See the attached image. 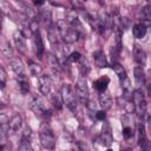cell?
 Instances as JSON below:
<instances>
[{"label": "cell", "mask_w": 151, "mask_h": 151, "mask_svg": "<svg viewBox=\"0 0 151 151\" xmlns=\"http://www.w3.org/2000/svg\"><path fill=\"white\" fill-rule=\"evenodd\" d=\"M57 29L59 32L60 38L66 44H73L79 38V34L76 32V29L64 19H59L57 21Z\"/></svg>", "instance_id": "6da1fadb"}, {"label": "cell", "mask_w": 151, "mask_h": 151, "mask_svg": "<svg viewBox=\"0 0 151 151\" xmlns=\"http://www.w3.org/2000/svg\"><path fill=\"white\" fill-rule=\"evenodd\" d=\"M39 138H40V143L42 147L47 150H53L55 147V136L53 133V130L50 127L47 123H42L40 125Z\"/></svg>", "instance_id": "7a4b0ae2"}, {"label": "cell", "mask_w": 151, "mask_h": 151, "mask_svg": "<svg viewBox=\"0 0 151 151\" xmlns=\"http://www.w3.org/2000/svg\"><path fill=\"white\" fill-rule=\"evenodd\" d=\"M60 94H61L64 104L71 111H74L77 109V93H76V90L70 84H65V85L61 86Z\"/></svg>", "instance_id": "3957f363"}, {"label": "cell", "mask_w": 151, "mask_h": 151, "mask_svg": "<svg viewBox=\"0 0 151 151\" xmlns=\"http://www.w3.org/2000/svg\"><path fill=\"white\" fill-rule=\"evenodd\" d=\"M132 103L134 105V110L137 113V117L139 119H143L146 113V101L144 98V93L140 88H136L132 93Z\"/></svg>", "instance_id": "277c9868"}, {"label": "cell", "mask_w": 151, "mask_h": 151, "mask_svg": "<svg viewBox=\"0 0 151 151\" xmlns=\"http://www.w3.org/2000/svg\"><path fill=\"white\" fill-rule=\"evenodd\" d=\"M76 93H77V98L80 100L81 104H84V105L88 104V87H87L86 78L84 76H80L77 80Z\"/></svg>", "instance_id": "5b68a950"}, {"label": "cell", "mask_w": 151, "mask_h": 151, "mask_svg": "<svg viewBox=\"0 0 151 151\" xmlns=\"http://www.w3.org/2000/svg\"><path fill=\"white\" fill-rule=\"evenodd\" d=\"M29 107L39 117L48 118L51 116V112L46 109V106L44 105V101L39 97H37V96H34V97L31 98V100H29Z\"/></svg>", "instance_id": "8992f818"}, {"label": "cell", "mask_w": 151, "mask_h": 151, "mask_svg": "<svg viewBox=\"0 0 151 151\" xmlns=\"http://www.w3.org/2000/svg\"><path fill=\"white\" fill-rule=\"evenodd\" d=\"M100 140L101 144L105 146H110L113 142V137H112V132H111V126L107 122H104L103 129H101V133H100Z\"/></svg>", "instance_id": "52a82bcc"}, {"label": "cell", "mask_w": 151, "mask_h": 151, "mask_svg": "<svg viewBox=\"0 0 151 151\" xmlns=\"http://www.w3.org/2000/svg\"><path fill=\"white\" fill-rule=\"evenodd\" d=\"M67 22L76 29V32H77L79 35H84V34H85L84 27H83L80 20L78 19L76 12H70V13L67 14Z\"/></svg>", "instance_id": "ba28073f"}, {"label": "cell", "mask_w": 151, "mask_h": 151, "mask_svg": "<svg viewBox=\"0 0 151 151\" xmlns=\"http://www.w3.org/2000/svg\"><path fill=\"white\" fill-rule=\"evenodd\" d=\"M38 83H39V90L42 94L47 96L51 92V87H52V83L48 76L46 74H41L40 77H38Z\"/></svg>", "instance_id": "9c48e42d"}, {"label": "cell", "mask_w": 151, "mask_h": 151, "mask_svg": "<svg viewBox=\"0 0 151 151\" xmlns=\"http://www.w3.org/2000/svg\"><path fill=\"white\" fill-rule=\"evenodd\" d=\"M138 132H139V146L142 147L143 151H151V143L149 142L146 133H145V129L143 126V124H140L138 126Z\"/></svg>", "instance_id": "30bf717a"}, {"label": "cell", "mask_w": 151, "mask_h": 151, "mask_svg": "<svg viewBox=\"0 0 151 151\" xmlns=\"http://www.w3.org/2000/svg\"><path fill=\"white\" fill-rule=\"evenodd\" d=\"M11 67L13 70V72L15 73L17 78H26V71H25V66L22 64V61L18 58L11 60Z\"/></svg>", "instance_id": "8fae6325"}, {"label": "cell", "mask_w": 151, "mask_h": 151, "mask_svg": "<svg viewBox=\"0 0 151 151\" xmlns=\"http://www.w3.org/2000/svg\"><path fill=\"white\" fill-rule=\"evenodd\" d=\"M13 40H14V44H15V47L20 51V52H25L26 51V38L24 35V33L21 31H15L14 34H13Z\"/></svg>", "instance_id": "7c38bea8"}, {"label": "cell", "mask_w": 151, "mask_h": 151, "mask_svg": "<svg viewBox=\"0 0 151 151\" xmlns=\"http://www.w3.org/2000/svg\"><path fill=\"white\" fill-rule=\"evenodd\" d=\"M93 57V60H94V64L100 67V68H104V67H107V60H106V55L104 54V52L101 50H97L93 52L92 54Z\"/></svg>", "instance_id": "4fadbf2b"}, {"label": "cell", "mask_w": 151, "mask_h": 151, "mask_svg": "<svg viewBox=\"0 0 151 151\" xmlns=\"http://www.w3.org/2000/svg\"><path fill=\"white\" fill-rule=\"evenodd\" d=\"M33 34H34V46H35L37 55H38V58H41V57H42V53H44V51H45L44 41H42V38H41V34H40L39 29H38L37 32H34Z\"/></svg>", "instance_id": "5bb4252c"}, {"label": "cell", "mask_w": 151, "mask_h": 151, "mask_svg": "<svg viewBox=\"0 0 151 151\" xmlns=\"http://www.w3.org/2000/svg\"><path fill=\"white\" fill-rule=\"evenodd\" d=\"M110 83V78L107 76H103L100 78H98L96 81H93V87L99 92V93H103L107 90V85Z\"/></svg>", "instance_id": "9a60e30c"}, {"label": "cell", "mask_w": 151, "mask_h": 151, "mask_svg": "<svg viewBox=\"0 0 151 151\" xmlns=\"http://www.w3.org/2000/svg\"><path fill=\"white\" fill-rule=\"evenodd\" d=\"M99 105L104 111L109 110L112 106V98H111V94L107 91H105L103 93H99Z\"/></svg>", "instance_id": "2e32d148"}, {"label": "cell", "mask_w": 151, "mask_h": 151, "mask_svg": "<svg viewBox=\"0 0 151 151\" xmlns=\"http://www.w3.org/2000/svg\"><path fill=\"white\" fill-rule=\"evenodd\" d=\"M133 57H134V60H136V63L138 65H145V63H146V53L138 45H136L134 48H133Z\"/></svg>", "instance_id": "e0dca14e"}, {"label": "cell", "mask_w": 151, "mask_h": 151, "mask_svg": "<svg viewBox=\"0 0 151 151\" xmlns=\"http://www.w3.org/2000/svg\"><path fill=\"white\" fill-rule=\"evenodd\" d=\"M146 31H147L146 25L143 24V22H138V24H136V25L132 27V34H133V37L137 38V39L144 38L145 34H146Z\"/></svg>", "instance_id": "ac0fdd59"}, {"label": "cell", "mask_w": 151, "mask_h": 151, "mask_svg": "<svg viewBox=\"0 0 151 151\" xmlns=\"http://www.w3.org/2000/svg\"><path fill=\"white\" fill-rule=\"evenodd\" d=\"M134 80H136V84L138 86L143 85L145 81H146V77H145V73L142 68V66H136L134 67Z\"/></svg>", "instance_id": "d6986e66"}, {"label": "cell", "mask_w": 151, "mask_h": 151, "mask_svg": "<svg viewBox=\"0 0 151 151\" xmlns=\"http://www.w3.org/2000/svg\"><path fill=\"white\" fill-rule=\"evenodd\" d=\"M120 85H122V90H123V94L126 99H130L132 98V88H131V83H130V79L126 78L125 80L120 81Z\"/></svg>", "instance_id": "ffe728a7"}, {"label": "cell", "mask_w": 151, "mask_h": 151, "mask_svg": "<svg viewBox=\"0 0 151 151\" xmlns=\"http://www.w3.org/2000/svg\"><path fill=\"white\" fill-rule=\"evenodd\" d=\"M22 125V118L19 114H15L11 118V120L8 122V126L12 131H18Z\"/></svg>", "instance_id": "44dd1931"}, {"label": "cell", "mask_w": 151, "mask_h": 151, "mask_svg": "<svg viewBox=\"0 0 151 151\" xmlns=\"http://www.w3.org/2000/svg\"><path fill=\"white\" fill-rule=\"evenodd\" d=\"M112 66H113V71H114V73L118 76V78H119L120 81H123V80H125V79L127 78V74H126L125 68H124L119 63H116V64H113Z\"/></svg>", "instance_id": "7402d4cb"}, {"label": "cell", "mask_w": 151, "mask_h": 151, "mask_svg": "<svg viewBox=\"0 0 151 151\" xmlns=\"http://www.w3.org/2000/svg\"><path fill=\"white\" fill-rule=\"evenodd\" d=\"M17 81H18L19 90L22 94H26L29 92V83L27 80V77L26 78H17Z\"/></svg>", "instance_id": "603a6c76"}, {"label": "cell", "mask_w": 151, "mask_h": 151, "mask_svg": "<svg viewBox=\"0 0 151 151\" xmlns=\"http://www.w3.org/2000/svg\"><path fill=\"white\" fill-rule=\"evenodd\" d=\"M28 70H29V72H31L33 76H35V77H38V76L40 77V76H41V71H42L41 66L38 65L37 63L32 61V60L28 61Z\"/></svg>", "instance_id": "cb8c5ba5"}, {"label": "cell", "mask_w": 151, "mask_h": 151, "mask_svg": "<svg viewBox=\"0 0 151 151\" xmlns=\"http://www.w3.org/2000/svg\"><path fill=\"white\" fill-rule=\"evenodd\" d=\"M79 70H80L81 76H84V77L90 72V64H88L86 58H81L80 59V61H79Z\"/></svg>", "instance_id": "d4e9b609"}, {"label": "cell", "mask_w": 151, "mask_h": 151, "mask_svg": "<svg viewBox=\"0 0 151 151\" xmlns=\"http://www.w3.org/2000/svg\"><path fill=\"white\" fill-rule=\"evenodd\" d=\"M19 151H34L29 139H26V138H22L20 140V144H19Z\"/></svg>", "instance_id": "484cf974"}, {"label": "cell", "mask_w": 151, "mask_h": 151, "mask_svg": "<svg viewBox=\"0 0 151 151\" xmlns=\"http://www.w3.org/2000/svg\"><path fill=\"white\" fill-rule=\"evenodd\" d=\"M140 17L145 21H151V5H146L140 9Z\"/></svg>", "instance_id": "4316f807"}, {"label": "cell", "mask_w": 151, "mask_h": 151, "mask_svg": "<svg viewBox=\"0 0 151 151\" xmlns=\"http://www.w3.org/2000/svg\"><path fill=\"white\" fill-rule=\"evenodd\" d=\"M63 98H61V94H53L52 96V104L53 106L57 109V110H60L63 107Z\"/></svg>", "instance_id": "83f0119b"}, {"label": "cell", "mask_w": 151, "mask_h": 151, "mask_svg": "<svg viewBox=\"0 0 151 151\" xmlns=\"http://www.w3.org/2000/svg\"><path fill=\"white\" fill-rule=\"evenodd\" d=\"M133 136V130L130 125H127L126 123H124V127H123V137L125 139H130Z\"/></svg>", "instance_id": "f1b7e54d"}, {"label": "cell", "mask_w": 151, "mask_h": 151, "mask_svg": "<svg viewBox=\"0 0 151 151\" xmlns=\"http://www.w3.org/2000/svg\"><path fill=\"white\" fill-rule=\"evenodd\" d=\"M1 51H2V54L5 57H9V55L12 57V47H11V45H9L8 41H5V44L1 47Z\"/></svg>", "instance_id": "f546056e"}, {"label": "cell", "mask_w": 151, "mask_h": 151, "mask_svg": "<svg viewBox=\"0 0 151 151\" xmlns=\"http://www.w3.org/2000/svg\"><path fill=\"white\" fill-rule=\"evenodd\" d=\"M81 58H83V57H81V54H80L79 52H72V53L68 55V60H70L71 63H78V61H80Z\"/></svg>", "instance_id": "4dcf8cb0"}, {"label": "cell", "mask_w": 151, "mask_h": 151, "mask_svg": "<svg viewBox=\"0 0 151 151\" xmlns=\"http://www.w3.org/2000/svg\"><path fill=\"white\" fill-rule=\"evenodd\" d=\"M0 79H1V88H4L6 84V72L4 67H0Z\"/></svg>", "instance_id": "1f68e13d"}, {"label": "cell", "mask_w": 151, "mask_h": 151, "mask_svg": "<svg viewBox=\"0 0 151 151\" xmlns=\"http://www.w3.org/2000/svg\"><path fill=\"white\" fill-rule=\"evenodd\" d=\"M94 116H96V119H97V120H105V118H106V113H105L104 110L97 111V112L94 113Z\"/></svg>", "instance_id": "d6a6232c"}, {"label": "cell", "mask_w": 151, "mask_h": 151, "mask_svg": "<svg viewBox=\"0 0 151 151\" xmlns=\"http://www.w3.org/2000/svg\"><path fill=\"white\" fill-rule=\"evenodd\" d=\"M146 88H147V93H149V97L151 98V74L149 76V78L146 79Z\"/></svg>", "instance_id": "836d02e7"}, {"label": "cell", "mask_w": 151, "mask_h": 151, "mask_svg": "<svg viewBox=\"0 0 151 151\" xmlns=\"http://www.w3.org/2000/svg\"><path fill=\"white\" fill-rule=\"evenodd\" d=\"M45 2L44 1H34V5H37V6H41V5H44Z\"/></svg>", "instance_id": "e575fe53"}, {"label": "cell", "mask_w": 151, "mask_h": 151, "mask_svg": "<svg viewBox=\"0 0 151 151\" xmlns=\"http://www.w3.org/2000/svg\"><path fill=\"white\" fill-rule=\"evenodd\" d=\"M149 131H150V134H151V117L149 118Z\"/></svg>", "instance_id": "d590c367"}, {"label": "cell", "mask_w": 151, "mask_h": 151, "mask_svg": "<svg viewBox=\"0 0 151 151\" xmlns=\"http://www.w3.org/2000/svg\"><path fill=\"white\" fill-rule=\"evenodd\" d=\"M122 151H131L130 149H125V150H122Z\"/></svg>", "instance_id": "8d00e7d4"}, {"label": "cell", "mask_w": 151, "mask_h": 151, "mask_svg": "<svg viewBox=\"0 0 151 151\" xmlns=\"http://www.w3.org/2000/svg\"><path fill=\"white\" fill-rule=\"evenodd\" d=\"M106 151H113V150H112V149H107Z\"/></svg>", "instance_id": "74e56055"}, {"label": "cell", "mask_w": 151, "mask_h": 151, "mask_svg": "<svg viewBox=\"0 0 151 151\" xmlns=\"http://www.w3.org/2000/svg\"><path fill=\"white\" fill-rule=\"evenodd\" d=\"M1 151H4V150H1Z\"/></svg>", "instance_id": "f35d334b"}]
</instances>
